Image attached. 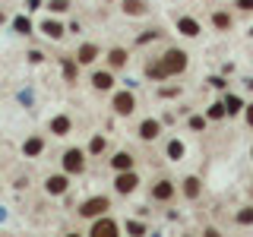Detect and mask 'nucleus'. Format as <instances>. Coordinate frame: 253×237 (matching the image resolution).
I'll return each instance as SVG.
<instances>
[{
    "instance_id": "4468645a",
    "label": "nucleus",
    "mask_w": 253,
    "mask_h": 237,
    "mask_svg": "<svg viewBox=\"0 0 253 237\" xmlns=\"http://www.w3.org/2000/svg\"><path fill=\"white\" fill-rule=\"evenodd\" d=\"M124 13L126 16H142L146 13V3H142V0H124Z\"/></svg>"
},
{
    "instance_id": "c756f323",
    "label": "nucleus",
    "mask_w": 253,
    "mask_h": 237,
    "mask_svg": "<svg viewBox=\"0 0 253 237\" xmlns=\"http://www.w3.org/2000/svg\"><path fill=\"white\" fill-rule=\"evenodd\" d=\"M237 10H253V0H237Z\"/></svg>"
},
{
    "instance_id": "bb28decb",
    "label": "nucleus",
    "mask_w": 253,
    "mask_h": 237,
    "mask_svg": "<svg viewBox=\"0 0 253 237\" xmlns=\"http://www.w3.org/2000/svg\"><path fill=\"white\" fill-rule=\"evenodd\" d=\"M126 231H130V234H142V225H139V221H130V225H126Z\"/></svg>"
},
{
    "instance_id": "f257e3e1",
    "label": "nucleus",
    "mask_w": 253,
    "mask_h": 237,
    "mask_svg": "<svg viewBox=\"0 0 253 237\" xmlns=\"http://www.w3.org/2000/svg\"><path fill=\"white\" fill-rule=\"evenodd\" d=\"M184 70H187V54L177 51V47H171V51L165 54L158 63H152L146 73L152 79H165V76H174V73H184Z\"/></svg>"
},
{
    "instance_id": "9b49d317",
    "label": "nucleus",
    "mask_w": 253,
    "mask_h": 237,
    "mask_svg": "<svg viewBox=\"0 0 253 237\" xmlns=\"http://www.w3.org/2000/svg\"><path fill=\"white\" fill-rule=\"evenodd\" d=\"M92 234H117V225L111 218H98L92 225Z\"/></svg>"
},
{
    "instance_id": "423d86ee",
    "label": "nucleus",
    "mask_w": 253,
    "mask_h": 237,
    "mask_svg": "<svg viewBox=\"0 0 253 237\" xmlns=\"http://www.w3.org/2000/svg\"><path fill=\"white\" fill-rule=\"evenodd\" d=\"M177 29L184 32L187 38H196V35H200V22L190 19V16H180V19H177Z\"/></svg>"
},
{
    "instance_id": "39448f33",
    "label": "nucleus",
    "mask_w": 253,
    "mask_h": 237,
    "mask_svg": "<svg viewBox=\"0 0 253 237\" xmlns=\"http://www.w3.org/2000/svg\"><path fill=\"white\" fill-rule=\"evenodd\" d=\"M136 108V98H133V92H121L114 98V111L117 114H130V111Z\"/></svg>"
},
{
    "instance_id": "b1692460",
    "label": "nucleus",
    "mask_w": 253,
    "mask_h": 237,
    "mask_svg": "<svg viewBox=\"0 0 253 237\" xmlns=\"http://www.w3.org/2000/svg\"><path fill=\"white\" fill-rule=\"evenodd\" d=\"M13 26H16V32H22V35H29V19H16Z\"/></svg>"
},
{
    "instance_id": "20e7f679",
    "label": "nucleus",
    "mask_w": 253,
    "mask_h": 237,
    "mask_svg": "<svg viewBox=\"0 0 253 237\" xmlns=\"http://www.w3.org/2000/svg\"><path fill=\"white\" fill-rule=\"evenodd\" d=\"M63 168H67L70 174L83 171V168H85V158H83V152H79V149H70V152L63 155Z\"/></svg>"
},
{
    "instance_id": "6ab92c4d",
    "label": "nucleus",
    "mask_w": 253,
    "mask_h": 237,
    "mask_svg": "<svg viewBox=\"0 0 253 237\" xmlns=\"http://www.w3.org/2000/svg\"><path fill=\"white\" fill-rule=\"evenodd\" d=\"M168 158H171V161H180V158H184V142H180V139H174L168 146Z\"/></svg>"
},
{
    "instance_id": "9d476101",
    "label": "nucleus",
    "mask_w": 253,
    "mask_h": 237,
    "mask_svg": "<svg viewBox=\"0 0 253 237\" xmlns=\"http://www.w3.org/2000/svg\"><path fill=\"white\" fill-rule=\"evenodd\" d=\"M95 57H98V47L95 44H79V54H76L79 63H92Z\"/></svg>"
},
{
    "instance_id": "a878e982",
    "label": "nucleus",
    "mask_w": 253,
    "mask_h": 237,
    "mask_svg": "<svg viewBox=\"0 0 253 237\" xmlns=\"http://www.w3.org/2000/svg\"><path fill=\"white\" fill-rule=\"evenodd\" d=\"M101 149H105V139H101V136L92 139V149H89V152H101Z\"/></svg>"
},
{
    "instance_id": "6e6552de",
    "label": "nucleus",
    "mask_w": 253,
    "mask_h": 237,
    "mask_svg": "<svg viewBox=\"0 0 253 237\" xmlns=\"http://www.w3.org/2000/svg\"><path fill=\"white\" fill-rule=\"evenodd\" d=\"M67 187H70L67 174H54V177H47V193H63Z\"/></svg>"
},
{
    "instance_id": "5701e85b",
    "label": "nucleus",
    "mask_w": 253,
    "mask_h": 237,
    "mask_svg": "<svg viewBox=\"0 0 253 237\" xmlns=\"http://www.w3.org/2000/svg\"><path fill=\"white\" fill-rule=\"evenodd\" d=\"M212 22H215L218 29H228V26H231V19H228L225 13H218V16H215V19H212Z\"/></svg>"
},
{
    "instance_id": "412c9836",
    "label": "nucleus",
    "mask_w": 253,
    "mask_h": 237,
    "mask_svg": "<svg viewBox=\"0 0 253 237\" xmlns=\"http://www.w3.org/2000/svg\"><path fill=\"white\" fill-rule=\"evenodd\" d=\"M47 10H51V13H67L70 10V0H51V3H47Z\"/></svg>"
},
{
    "instance_id": "dca6fc26",
    "label": "nucleus",
    "mask_w": 253,
    "mask_h": 237,
    "mask_svg": "<svg viewBox=\"0 0 253 237\" xmlns=\"http://www.w3.org/2000/svg\"><path fill=\"white\" fill-rule=\"evenodd\" d=\"M51 130L57 133V136H67V133H70V120H67V117H54V120H51Z\"/></svg>"
},
{
    "instance_id": "0eeeda50",
    "label": "nucleus",
    "mask_w": 253,
    "mask_h": 237,
    "mask_svg": "<svg viewBox=\"0 0 253 237\" xmlns=\"http://www.w3.org/2000/svg\"><path fill=\"white\" fill-rule=\"evenodd\" d=\"M162 133V123L158 120H142L139 123V139H155Z\"/></svg>"
},
{
    "instance_id": "f03ea898",
    "label": "nucleus",
    "mask_w": 253,
    "mask_h": 237,
    "mask_svg": "<svg viewBox=\"0 0 253 237\" xmlns=\"http://www.w3.org/2000/svg\"><path fill=\"white\" fill-rule=\"evenodd\" d=\"M105 209H111L108 196H95V199H85L83 205H79V212H83L85 218H95V215H101Z\"/></svg>"
},
{
    "instance_id": "cd10ccee",
    "label": "nucleus",
    "mask_w": 253,
    "mask_h": 237,
    "mask_svg": "<svg viewBox=\"0 0 253 237\" xmlns=\"http://www.w3.org/2000/svg\"><path fill=\"white\" fill-rule=\"evenodd\" d=\"M221 114H228V111L221 108V105H212V111H209V117H221Z\"/></svg>"
},
{
    "instance_id": "aec40b11",
    "label": "nucleus",
    "mask_w": 253,
    "mask_h": 237,
    "mask_svg": "<svg viewBox=\"0 0 253 237\" xmlns=\"http://www.w3.org/2000/svg\"><path fill=\"white\" fill-rule=\"evenodd\" d=\"M42 149H44V142L35 136V139H26V146H22V152H26V155H38Z\"/></svg>"
},
{
    "instance_id": "a211bd4d",
    "label": "nucleus",
    "mask_w": 253,
    "mask_h": 237,
    "mask_svg": "<svg viewBox=\"0 0 253 237\" xmlns=\"http://www.w3.org/2000/svg\"><path fill=\"white\" fill-rule=\"evenodd\" d=\"M241 108H244V101L237 98V95H228V98H225V111H228V114H241Z\"/></svg>"
},
{
    "instance_id": "393cba45",
    "label": "nucleus",
    "mask_w": 253,
    "mask_h": 237,
    "mask_svg": "<svg viewBox=\"0 0 253 237\" xmlns=\"http://www.w3.org/2000/svg\"><path fill=\"white\" fill-rule=\"evenodd\" d=\"M237 221H241V225H250V221H253V209L241 212V215H237Z\"/></svg>"
},
{
    "instance_id": "f3484780",
    "label": "nucleus",
    "mask_w": 253,
    "mask_h": 237,
    "mask_svg": "<svg viewBox=\"0 0 253 237\" xmlns=\"http://www.w3.org/2000/svg\"><path fill=\"white\" fill-rule=\"evenodd\" d=\"M108 63H111V67H124V63H126V51H121V47H114V51H111L108 54Z\"/></svg>"
},
{
    "instance_id": "1a4fd4ad",
    "label": "nucleus",
    "mask_w": 253,
    "mask_h": 237,
    "mask_svg": "<svg viewBox=\"0 0 253 237\" xmlns=\"http://www.w3.org/2000/svg\"><path fill=\"white\" fill-rule=\"evenodd\" d=\"M92 85H95V89H101V92L111 89V85H114V76H111V70H101V73H95V76H92Z\"/></svg>"
},
{
    "instance_id": "f8f14e48",
    "label": "nucleus",
    "mask_w": 253,
    "mask_h": 237,
    "mask_svg": "<svg viewBox=\"0 0 253 237\" xmlns=\"http://www.w3.org/2000/svg\"><path fill=\"white\" fill-rule=\"evenodd\" d=\"M111 164H114V171H130L133 168V158L126 152H117L114 158H111Z\"/></svg>"
},
{
    "instance_id": "c85d7f7f",
    "label": "nucleus",
    "mask_w": 253,
    "mask_h": 237,
    "mask_svg": "<svg viewBox=\"0 0 253 237\" xmlns=\"http://www.w3.org/2000/svg\"><path fill=\"white\" fill-rule=\"evenodd\" d=\"M190 126H193V130H203L206 120H203V117H193V120H190Z\"/></svg>"
},
{
    "instance_id": "7c9ffc66",
    "label": "nucleus",
    "mask_w": 253,
    "mask_h": 237,
    "mask_svg": "<svg viewBox=\"0 0 253 237\" xmlns=\"http://www.w3.org/2000/svg\"><path fill=\"white\" fill-rule=\"evenodd\" d=\"M247 108H250V111H247V120L253 123V105H247Z\"/></svg>"
},
{
    "instance_id": "4be33fe9",
    "label": "nucleus",
    "mask_w": 253,
    "mask_h": 237,
    "mask_svg": "<svg viewBox=\"0 0 253 237\" xmlns=\"http://www.w3.org/2000/svg\"><path fill=\"white\" fill-rule=\"evenodd\" d=\"M184 184H187V187H184V193H187V196H196V193H200V180H196V177L184 180Z\"/></svg>"
},
{
    "instance_id": "ddd939ff",
    "label": "nucleus",
    "mask_w": 253,
    "mask_h": 237,
    "mask_svg": "<svg viewBox=\"0 0 253 237\" xmlns=\"http://www.w3.org/2000/svg\"><path fill=\"white\" fill-rule=\"evenodd\" d=\"M42 32H44L47 38H63V26H60V22H54V19L42 22Z\"/></svg>"
},
{
    "instance_id": "7ed1b4c3",
    "label": "nucleus",
    "mask_w": 253,
    "mask_h": 237,
    "mask_svg": "<svg viewBox=\"0 0 253 237\" xmlns=\"http://www.w3.org/2000/svg\"><path fill=\"white\" fill-rule=\"evenodd\" d=\"M114 187H117V193H133V190L139 187V177L133 174V168L130 171H121V174H117V180H114Z\"/></svg>"
},
{
    "instance_id": "2eb2a0df",
    "label": "nucleus",
    "mask_w": 253,
    "mask_h": 237,
    "mask_svg": "<svg viewBox=\"0 0 253 237\" xmlns=\"http://www.w3.org/2000/svg\"><path fill=\"white\" fill-rule=\"evenodd\" d=\"M171 193H174V187L168 184V180L155 184V190H152V196H155V199H171Z\"/></svg>"
}]
</instances>
